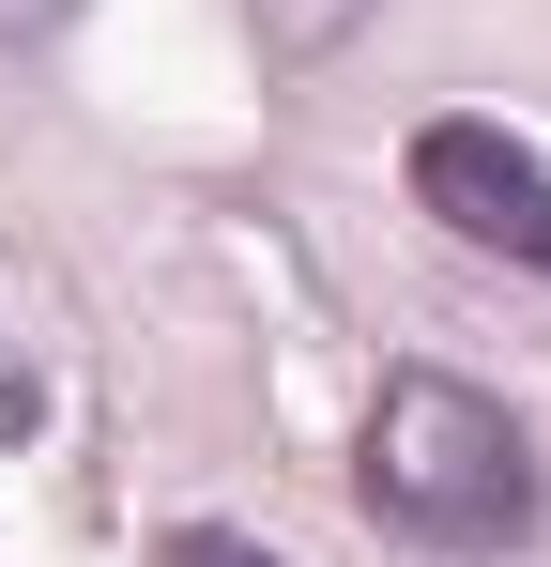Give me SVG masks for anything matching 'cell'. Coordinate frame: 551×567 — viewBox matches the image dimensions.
<instances>
[{
  "mask_svg": "<svg viewBox=\"0 0 551 567\" xmlns=\"http://www.w3.org/2000/svg\"><path fill=\"white\" fill-rule=\"evenodd\" d=\"M353 491H367V522H383V537H414V553H459V567L537 553V522H551L521 414H506V399H475V383H445V369H383Z\"/></svg>",
  "mask_w": 551,
  "mask_h": 567,
  "instance_id": "6da1fadb",
  "label": "cell"
},
{
  "mask_svg": "<svg viewBox=\"0 0 551 567\" xmlns=\"http://www.w3.org/2000/svg\"><path fill=\"white\" fill-rule=\"evenodd\" d=\"M414 199L445 215L459 246H490V261H521V277H551V154H521L506 123H429L414 138Z\"/></svg>",
  "mask_w": 551,
  "mask_h": 567,
  "instance_id": "7a4b0ae2",
  "label": "cell"
},
{
  "mask_svg": "<svg viewBox=\"0 0 551 567\" xmlns=\"http://www.w3.org/2000/svg\"><path fill=\"white\" fill-rule=\"evenodd\" d=\"M353 16H367V0H261V62H322Z\"/></svg>",
  "mask_w": 551,
  "mask_h": 567,
  "instance_id": "3957f363",
  "label": "cell"
},
{
  "mask_svg": "<svg viewBox=\"0 0 551 567\" xmlns=\"http://www.w3.org/2000/svg\"><path fill=\"white\" fill-rule=\"evenodd\" d=\"M154 567H276V553H261V537H230V522H184Z\"/></svg>",
  "mask_w": 551,
  "mask_h": 567,
  "instance_id": "277c9868",
  "label": "cell"
},
{
  "mask_svg": "<svg viewBox=\"0 0 551 567\" xmlns=\"http://www.w3.org/2000/svg\"><path fill=\"white\" fill-rule=\"evenodd\" d=\"M62 16H77V0H0V47H46Z\"/></svg>",
  "mask_w": 551,
  "mask_h": 567,
  "instance_id": "5b68a950",
  "label": "cell"
}]
</instances>
